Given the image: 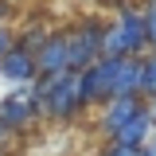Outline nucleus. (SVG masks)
<instances>
[{
  "mask_svg": "<svg viewBox=\"0 0 156 156\" xmlns=\"http://www.w3.org/2000/svg\"><path fill=\"white\" fill-rule=\"evenodd\" d=\"M8 51H12V39H8V31H4V27H0V58L8 55Z\"/></svg>",
  "mask_w": 156,
  "mask_h": 156,
  "instance_id": "obj_11",
  "label": "nucleus"
},
{
  "mask_svg": "<svg viewBox=\"0 0 156 156\" xmlns=\"http://www.w3.org/2000/svg\"><path fill=\"white\" fill-rule=\"evenodd\" d=\"M136 113H140V101H136V98H113V101H109V109H105V121H101V125H105V133L117 136Z\"/></svg>",
  "mask_w": 156,
  "mask_h": 156,
  "instance_id": "obj_7",
  "label": "nucleus"
},
{
  "mask_svg": "<svg viewBox=\"0 0 156 156\" xmlns=\"http://www.w3.org/2000/svg\"><path fill=\"white\" fill-rule=\"evenodd\" d=\"M0 16H4V4H0Z\"/></svg>",
  "mask_w": 156,
  "mask_h": 156,
  "instance_id": "obj_14",
  "label": "nucleus"
},
{
  "mask_svg": "<svg viewBox=\"0 0 156 156\" xmlns=\"http://www.w3.org/2000/svg\"><path fill=\"white\" fill-rule=\"evenodd\" d=\"M4 136H8V129H4V125H0V140H4Z\"/></svg>",
  "mask_w": 156,
  "mask_h": 156,
  "instance_id": "obj_13",
  "label": "nucleus"
},
{
  "mask_svg": "<svg viewBox=\"0 0 156 156\" xmlns=\"http://www.w3.org/2000/svg\"><path fill=\"white\" fill-rule=\"evenodd\" d=\"M0 70L8 78H16V82H27V78H35V58L20 47V51H8V55L0 58Z\"/></svg>",
  "mask_w": 156,
  "mask_h": 156,
  "instance_id": "obj_8",
  "label": "nucleus"
},
{
  "mask_svg": "<svg viewBox=\"0 0 156 156\" xmlns=\"http://www.w3.org/2000/svg\"><path fill=\"white\" fill-rule=\"evenodd\" d=\"M35 113H39L35 94H23V90H20V94L0 101V125H4V129H20V125H27Z\"/></svg>",
  "mask_w": 156,
  "mask_h": 156,
  "instance_id": "obj_5",
  "label": "nucleus"
},
{
  "mask_svg": "<svg viewBox=\"0 0 156 156\" xmlns=\"http://www.w3.org/2000/svg\"><path fill=\"white\" fill-rule=\"evenodd\" d=\"M35 70H43V74L70 70V43H66V35L43 39V47H39V55H35Z\"/></svg>",
  "mask_w": 156,
  "mask_h": 156,
  "instance_id": "obj_4",
  "label": "nucleus"
},
{
  "mask_svg": "<svg viewBox=\"0 0 156 156\" xmlns=\"http://www.w3.org/2000/svg\"><path fill=\"white\" fill-rule=\"evenodd\" d=\"M35 105L43 113H55V117H70L82 105V78L62 70V74H43L35 82Z\"/></svg>",
  "mask_w": 156,
  "mask_h": 156,
  "instance_id": "obj_1",
  "label": "nucleus"
},
{
  "mask_svg": "<svg viewBox=\"0 0 156 156\" xmlns=\"http://www.w3.org/2000/svg\"><path fill=\"white\" fill-rule=\"evenodd\" d=\"M144 27H148V39H152V43H156V8H152V12H148V16H144Z\"/></svg>",
  "mask_w": 156,
  "mask_h": 156,
  "instance_id": "obj_10",
  "label": "nucleus"
},
{
  "mask_svg": "<svg viewBox=\"0 0 156 156\" xmlns=\"http://www.w3.org/2000/svg\"><path fill=\"white\" fill-rule=\"evenodd\" d=\"M140 94L156 98V55L140 62Z\"/></svg>",
  "mask_w": 156,
  "mask_h": 156,
  "instance_id": "obj_9",
  "label": "nucleus"
},
{
  "mask_svg": "<svg viewBox=\"0 0 156 156\" xmlns=\"http://www.w3.org/2000/svg\"><path fill=\"white\" fill-rule=\"evenodd\" d=\"M101 39H105V27L101 23H82L74 35H66V43H70V70H86V66H94L98 58H101Z\"/></svg>",
  "mask_w": 156,
  "mask_h": 156,
  "instance_id": "obj_2",
  "label": "nucleus"
},
{
  "mask_svg": "<svg viewBox=\"0 0 156 156\" xmlns=\"http://www.w3.org/2000/svg\"><path fill=\"white\" fill-rule=\"evenodd\" d=\"M148 133H152V117H148V109H140V113L113 136V144H125V148H136V152H140V148L148 144Z\"/></svg>",
  "mask_w": 156,
  "mask_h": 156,
  "instance_id": "obj_6",
  "label": "nucleus"
},
{
  "mask_svg": "<svg viewBox=\"0 0 156 156\" xmlns=\"http://www.w3.org/2000/svg\"><path fill=\"white\" fill-rule=\"evenodd\" d=\"M121 70V58H98L94 66L82 70V101L113 98V78Z\"/></svg>",
  "mask_w": 156,
  "mask_h": 156,
  "instance_id": "obj_3",
  "label": "nucleus"
},
{
  "mask_svg": "<svg viewBox=\"0 0 156 156\" xmlns=\"http://www.w3.org/2000/svg\"><path fill=\"white\" fill-rule=\"evenodd\" d=\"M140 156H156V140H152V144H144V148H140Z\"/></svg>",
  "mask_w": 156,
  "mask_h": 156,
  "instance_id": "obj_12",
  "label": "nucleus"
}]
</instances>
